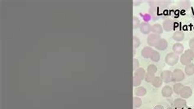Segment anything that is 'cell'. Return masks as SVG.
Masks as SVG:
<instances>
[{"mask_svg": "<svg viewBox=\"0 0 194 109\" xmlns=\"http://www.w3.org/2000/svg\"><path fill=\"white\" fill-rule=\"evenodd\" d=\"M180 60L179 55H177L174 53H169L166 54V57H165V62L167 65L169 66H174L178 63Z\"/></svg>", "mask_w": 194, "mask_h": 109, "instance_id": "6da1fadb", "label": "cell"}, {"mask_svg": "<svg viewBox=\"0 0 194 109\" xmlns=\"http://www.w3.org/2000/svg\"><path fill=\"white\" fill-rule=\"evenodd\" d=\"M185 77V74L182 70L180 69H175L172 71V81L173 82H180Z\"/></svg>", "mask_w": 194, "mask_h": 109, "instance_id": "7a4b0ae2", "label": "cell"}, {"mask_svg": "<svg viewBox=\"0 0 194 109\" xmlns=\"http://www.w3.org/2000/svg\"><path fill=\"white\" fill-rule=\"evenodd\" d=\"M161 39V35H156V34H150L148 35V39H147V42H148V45L150 47H156V45L157 44V43L159 42V40Z\"/></svg>", "mask_w": 194, "mask_h": 109, "instance_id": "3957f363", "label": "cell"}, {"mask_svg": "<svg viewBox=\"0 0 194 109\" xmlns=\"http://www.w3.org/2000/svg\"><path fill=\"white\" fill-rule=\"evenodd\" d=\"M174 21L172 19H169L167 18L165 21H163L162 23V27L163 30L166 32H169L171 31H173L174 29Z\"/></svg>", "mask_w": 194, "mask_h": 109, "instance_id": "277c9868", "label": "cell"}, {"mask_svg": "<svg viewBox=\"0 0 194 109\" xmlns=\"http://www.w3.org/2000/svg\"><path fill=\"white\" fill-rule=\"evenodd\" d=\"M193 94V90L189 86H184V88L182 89V90L180 92V95L181 98L184 99H189Z\"/></svg>", "mask_w": 194, "mask_h": 109, "instance_id": "5b68a950", "label": "cell"}, {"mask_svg": "<svg viewBox=\"0 0 194 109\" xmlns=\"http://www.w3.org/2000/svg\"><path fill=\"white\" fill-rule=\"evenodd\" d=\"M161 78L162 79L163 82L170 83L172 82V71L170 70H164L161 74Z\"/></svg>", "mask_w": 194, "mask_h": 109, "instance_id": "8992f818", "label": "cell"}, {"mask_svg": "<svg viewBox=\"0 0 194 109\" xmlns=\"http://www.w3.org/2000/svg\"><path fill=\"white\" fill-rule=\"evenodd\" d=\"M154 52V50L152 49V47H150V46H147V47H144L141 51V55L143 57H144V58H151V57H152V53Z\"/></svg>", "mask_w": 194, "mask_h": 109, "instance_id": "52a82bcc", "label": "cell"}, {"mask_svg": "<svg viewBox=\"0 0 194 109\" xmlns=\"http://www.w3.org/2000/svg\"><path fill=\"white\" fill-rule=\"evenodd\" d=\"M151 28H152V25H150L148 22H142L141 25L139 26L140 32L143 35H150Z\"/></svg>", "mask_w": 194, "mask_h": 109, "instance_id": "ba28073f", "label": "cell"}, {"mask_svg": "<svg viewBox=\"0 0 194 109\" xmlns=\"http://www.w3.org/2000/svg\"><path fill=\"white\" fill-rule=\"evenodd\" d=\"M172 50H173V53H174L177 55H181L183 54L184 52V47L182 44L180 43H176L174 44L172 47Z\"/></svg>", "mask_w": 194, "mask_h": 109, "instance_id": "9c48e42d", "label": "cell"}, {"mask_svg": "<svg viewBox=\"0 0 194 109\" xmlns=\"http://www.w3.org/2000/svg\"><path fill=\"white\" fill-rule=\"evenodd\" d=\"M173 89L171 88L169 85H166L164 86L161 89V94H162L163 97L165 98H169L171 97L172 94H173Z\"/></svg>", "mask_w": 194, "mask_h": 109, "instance_id": "30bf717a", "label": "cell"}, {"mask_svg": "<svg viewBox=\"0 0 194 109\" xmlns=\"http://www.w3.org/2000/svg\"><path fill=\"white\" fill-rule=\"evenodd\" d=\"M184 33L183 31H177L173 34L172 35V39L174 40V41H176L177 43H180L181 41H183L184 39Z\"/></svg>", "mask_w": 194, "mask_h": 109, "instance_id": "8fae6325", "label": "cell"}, {"mask_svg": "<svg viewBox=\"0 0 194 109\" xmlns=\"http://www.w3.org/2000/svg\"><path fill=\"white\" fill-rule=\"evenodd\" d=\"M167 47H168V42L165 39H161L157 43V44L156 45L155 48L157 50L165 51L167 49Z\"/></svg>", "mask_w": 194, "mask_h": 109, "instance_id": "7c38bea8", "label": "cell"}, {"mask_svg": "<svg viewBox=\"0 0 194 109\" xmlns=\"http://www.w3.org/2000/svg\"><path fill=\"white\" fill-rule=\"evenodd\" d=\"M164 31L163 30V27L161 26V25L160 24H153L152 25V28H151V32H152V34H156V35H161Z\"/></svg>", "mask_w": 194, "mask_h": 109, "instance_id": "4fadbf2b", "label": "cell"}, {"mask_svg": "<svg viewBox=\"0 0 194 109\" xmlns=\"http://www.w3.org/2000/svg\"><path fill=\"white\" fill-rule=\"evenodd\" d=\"M173 105L177 108H185L187 106V102L186 100L182 98L180 99H176L173 102Z\"/></svg>", "mask_w": 194, "mask_h": 109, "instance_id": "5bb4252c", "label": "cell"}, {"mask_svg": "<svg viewBox=\"0 0 194 109\" xmlns=\"http://www.w3.org/2000/svg\"><path fill=\"white\" fill-rule=\"evenodd\" d=\"M159 9L157 7H150L149 9V14L152 17V20L153 21H156L159 18Z\"/></svg>", "mask_w": 194, "mask_h": 109, "instance_id": "9a60e30c", "label": "cell"}, {"mask_svg": "<svg viewBox=\"0 0 194 109\" xmlns=\"http://www.w3.org/2000/svg\"><path fill=\"white\" fill-rule=\"evenodd\" d=\"M147 94V90L144 87H140L138 86L137 89H135L134 90V94L136 95L137 97H143Z\"/></svg>", "mask_w": 194, "mask_h": 109, "instance_id": "2e32d148", "label": "cell"}, {"mask_svg": "<svg viewBox=\"0 0 194 109\" xmlns=\"http://www.w3.org/2000/svg\"><path fill=\"white\" fill-rule=\"evenodd\" d=\"M152 85L155 88H159L161 86V84H163V81L162 79L161 78V76H155V78L152 80Z\"/></svg>", "mask_w": 194, "mask_h": 109, "instance_id": "e0dca14e", "label": "cell"}, {"mask_svg": "<svg viewBox=\"0 0 194 109\" xmlns=\"http://www.w3.org/2000/svg\"><path fill=\"white\" fill-rule=\"evenodd\" d=\"M146 71H145V70L143 68V67H139V68H138L137 70L134 71V74L136 76H138L140 80H143L145 78V75H146Z\"/></svg>", "mask_w": 194, "mask_h": 109, "instance_id": "ac0fdd59", "label": "cell"}, {"mask_svg": "<svg viewBox=\"0 0 194 109\" xmlns=\"http://www.w3.org/2000/svg\"><path fill=\"white\" fill-rule=\"evenodd\" d=\"M180 62L184 65V66H187V65H189L191 63V62H192V60L188 57L185 54V53H183V54H181V56L180 57Z\"/></svg>", "mask_w": 194, "mask_h": 109, "instance_id": "d6986e66", "label": "cell"}, {"mask_svg": "<svg viewBox=\"0 0 194 109\" xmlns=\"http://www.w3.org/2000/svg\"><path fill=\"white\" fill-rule=\"evenodd\" d=\"M184 71H185V74L188 76H191L194 74V64L190 63L187 66H185V69H184Z\"/></svg>", "mask_w": 194, "mask_h": 109, "instance_id": "ffe728a7", "label": "cell"}, {"mask_svg": "<svg viewBox=\"0 0 194 109\" xmlns=\"http://www.w3.org/2000/svg\"><path fill=\"white\" fill-rule=\"evenodd\" d=\"M179 7L181 9H183V10H187V9H188L191 7L190 1H187V0L180 1V3H179Z\"/></svg>", "mask_w": 194, "mask_h": 109, "instance_id": "44dd1931", "label": "cell"}, {"mask_svg": "<svg viewBox=\"0 0 194 109\" xmlns=\"http://www.w3.org/2000/svg\"><path fill=\"white\" fill-rule=\"evenodd\" d=\"M143 104V101L139 97H134L133 99V105H134V108H140Z\"/></svg>", "mask_w": 194, "mask_h": 109, "instance_id": "7402d4cb", "label": "cell"}, {"mask_svg": "<svg viewBox=\"0 0 194 109\" xmlns=\"http://www.w3.org/2000/svg\"><path fill=\"white\" fill-rule=\"evenodd\" d=\"M184 88V85L181 83H176L174 84L173 87V91L176 94H180V92L182 90V89Z\"/></svg>", "mask_w": 194, "mask_h": 109, "instance_id": "603a6c76", "label": "cell"}, {"mask_svg": "<svg viewBox=\"0 0 194 109\" xmlns=\"http://www.w3.org/2000/svg\"><path fill=\"white\" fill-rule=\"evenodd\" d=\"M150 59L152 60V62H159L160 59H161V54L159 53L158 51H155V50H154V52L152 53V55Z\"/></svg>", "mask_w": 194, "mask_h": 109, "instance_id": "cb8c5ba5", "label": "cell"}, {"mask_svg": "<svg viewBox=\"0 0 194 109\" xmlns=\"http://www.w3.org/2000/svg\"><path fill=\"white\" fill-rule=\"evenodd\" d=\"M140 25H141V22H140V20L138 19V17H133V28H134V30L139 28Z\"/></svg>", "mask_w": 194, "mask_h": 109, "instance_id": "d4e9b609", "label": "cell"}, {"mask_svg": "<svg viewBox=\"0 0 194 109\" xmlns=\"http://www.w3.org/2000/svg\"><path fill=\"white\" fill-rule=\"evenodd\" d=\"M156 71H157V67H156V66H155L154 64L149 65L148 68H147V72H148V73L155 75V73H156Z\"/></svg>", "mask_w": 194, "mask_h": 109, "instance_id": "484cf974", "label": "cell"}, {"mask_svg": "<svg viewBox=\"0 0 194 109\" xmlns=\"http://www.w3.org/2000/svg\"><path fill=\"white\" fill-rule=\"evenodd\" d=\"M140 39H138L137 36H133V46H134V49H138V47L140 46Z\"/></svg>", "mask_w": 194, "mask_h": 109, "instance_id": "4316f807", "label": "cell"}, {"mask_svg": "<svg viewBox=\"0 0 194 109\" xmlns=\"http://www.w3.org/2000/svg\"><path fill=\"white\" fill-rule=\"evenodd\" d=\"M141 82L142 80H140L138 76L134 75V76H133V86L134 87H138L141 84Z\"/></svg>", "mask_w": 194, "mask_h": 109, "instance_id": "83f0119b", "label": "cell"}, {"mask_svg": "<svg viewBox=\"0 0 194 109\" xmlns=\"http://www.w3.org/2000/svg\"><path fill=\"white\" fill-rule=\"evenodd\" d=\"M155 78V75L154 74H151V73H148L147 72L146 75H145V81H147L148 83H152V80Z\"/></svg>", "mask_w": 194, "mask_h": 109, "instance_id": "f1b7e54d", "label": "cell"}, {"mask_svg": "<svg viewBox=\"0 0 194 109\" xmlns=\"http://www.w3.org/2000/svg\"><path fill=\"white\" fill-rule=\"evenodd\" d=\"M140 15H141V17L143 19V22H148L149 23V21L152 20V17L150 16L149 13H143V14L141 13Z\"/></svg>", "mask_w": 194, "mask_h": 109, "instance_id": "f546056e", "label": "cell"}, {"mask_svg": "<svg viewBox=\"0 0 194 109\" xmlns=\"http://www.w3.org/2000/svg\"><path fill=\"white\" fill-rule=\"evenodd\" d=\"M186 55H187L191 60H193L194 59V52L193 50L192 49H187V50H184V53Z\"/></svg>", "mask_w": 194, "mask_h": 109, "instance_id": "4dcf8cb0", "label": "cell"}, {"mask_svg": "<svg viewBox=\"0 0 194 109\" xmlns=\"http://www.w3.org/2000/svg\"><path fill=\"white\" fill-rule=\"evenodd\" d=\"M138 68H139V62L138 59L134 58V60H133V70L135 71Z\"/></svg>", "mask_w": 194, "mask_h": 109, "instance_id": "1f68e13d", "label": "cell"}, {"mask_svg": "<svg viewBox=\"0 0 194 109\" xmlns=\"http://www.w3.org/2000/svg\"><path fill=\"white\" fill-rule=\"evenodd\" d=\"M189 47H190V49L194 50V38L190 39V41H189Z\"/></svg>", "mask_w": 194, "mask_h": 109, "instance_id": "d6a6232c", "label": "cell"}, {"mask_svg": "<svg viewBox=\"0 0 194 109\" xmlns=\"http://www.w3.org/2000/svg\"><path fill=\"white\" fill-rule=\"evenodd\" d=\"M192 15H193V18L194 19V8L193 9V12H192Z\"/></svg>", "mask_w": 194, "mask_h": 109, "instance_id": "836d02e7", "label": "cell"}, {"mask_svg": "<svg viewBox=\"0 0 194 109\" xmlns=\"http://www.w3.org/2000/svg\"><path fill=\"white\" fill-rule=\"evenodd\" d=\"M134 109H136V108H134Z\"/></svg>", "mask_w": 194, "mask_h": 109, "instance_id": "e575fe53", "label": "cell"}, {"mask_svg": "<svg viewBox=\"0 0 194 109\" xmlns=\"http://www.w3.org/2000/svg\"><path fill=\"white\" fill-rule=\"evenodd\" d=\"M193 52H194V50H193Z\"/></svg>", "mask_w": 194, "mask_h": 109, "instance_id": "d590c367", "label": "cell"}]
</instances>
